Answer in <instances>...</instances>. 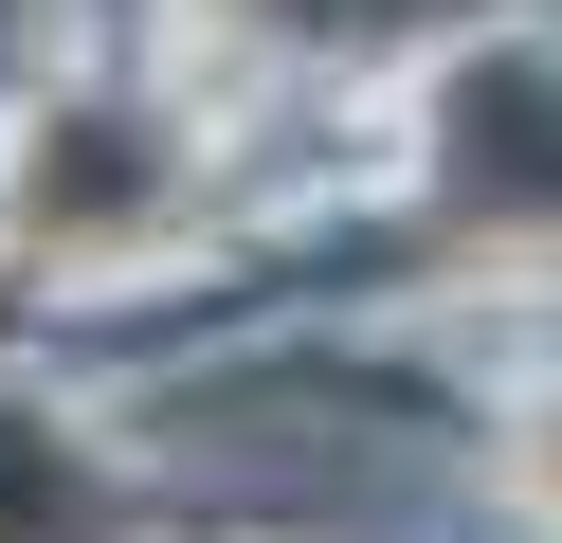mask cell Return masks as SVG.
<instances>
[{
	"instance_id": "cell-1",
	"label": "cell",
	"mask_w": 562,
	"mask_h": 543,
	"mask_svg": "<svg viewBox=\"0 0 562 543\" xmlns=\"http://www.w3.org/2000/svg\"><path fill=\"white\" fill-rule=\"evenodd\" d=\"M436 200L490 236H562V55L544 36H490L436 72Z\"/></svg>"
},
{
	"instance_id": "cell-2",
	"label": "cell",
	"mask_w": 562,
	"mask_h": 543,
	"mask_svg": "<svg viewBox=\"0 0 562 543\" xmlns=\"http://www.w3.org/2000/svg\"><path fill=\"white\" fill-rule=\"evenodd\" d=\"M164 200H182V145H164L146 109H55L37 163H19V217H37L55 253H127V236H164Z\"/></svg>"
},
{
	"instance_id": "cell-3",
	"label": "cell",
	"mask_w": 562,
	"mask_h": 543,
	"mask_svg": "<svg viewBox=\"0 0 562 543\" xmlns=\"http://www.w3.org/2000/svg\"><path fill=\"white\" fill-rule=\"evenodd\" d=\"M0 543H110V471L37 417H0Z\"/></svg>"
},
{
	"instance_id": "cell-4",
	"label": "cell",
	"mask_w": 562,
	"mask_h": 543,
	"mask_svg": "<svg viewBox=\"0 0 562 543\" xmlns=\"http://www.w3.org/2000/svg\"><path fill=\"white\" fill-rule=\"evenodd\" d=\"M526 471H544V507H562V417H544V453H526Z\"/></svg>"
}]
</instances>
